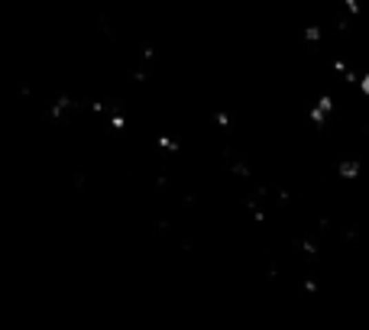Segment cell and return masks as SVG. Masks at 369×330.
Instances as JSON below:
<instances>
[{"label": "cell", "instance_id": "cell-3", "mask_svg": "<svg viewBox=\"0 0 369 330\" xmlns=\"http://www.w3.org/2000/svg\"><path fill=\"white\" fill-rule=\"evenodd\" d=\"M359 94H363V97H366V101H369V75H363V78H359Z\"/></svg>", "mask_w": 369, "mask_h": 330}, {"label": "cell", "instance_id": "cell-1", "mask_svg": "<svg viewBox=\"0 0 369 330\" xmlns=\"http://www.w3.org/2000/svg\"><path fill=\"white\" fill-rule=\"evenodd\" d=\"M359 172H363V169H359V162H357V159H343V162L337 165V175H340L343 181L359 178Z\"/></svg>", "mask_w": 369, "mask_h": 330}, {"label": "cell", "instance_id": "cell-2", "mask_svg": "<svg viewBox=\"0 0 369 330\" xmlns=\"http://www.w3.org/2000/svg\"><path fill=\"white\" fill-rule=\"evenodd\" d=\"M305 39H308V43H321V30H317V26H308Z\"/></svg>", "mask_w": 369, "mask_h": 330}]
</instances>
